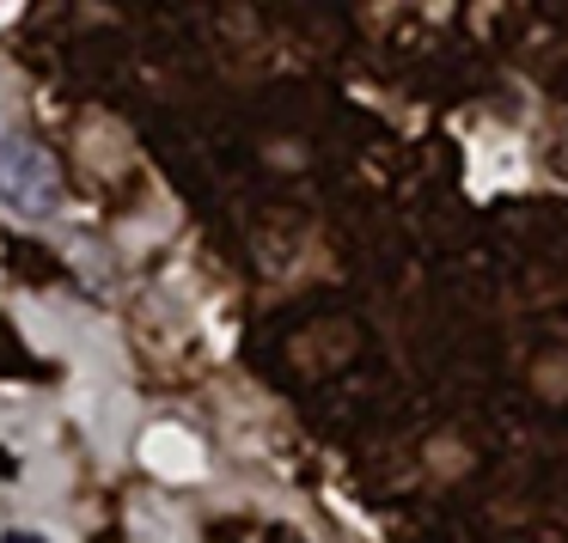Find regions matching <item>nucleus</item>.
I'll list each match as a JSON object with an SVG mask.
<instances>
[{"label":"nucleus","instance_id":"nucleus-1","mask_svg":"<svg viewBox=\"0 0 568 543\" xmlns=\"http://www.w3.org/2000/svg\"><path fill=\"white\" fill-rule=\"evenodd\" d=\"M0 202L19 221H50L62 202V172H55L50 147L31 135H0Z\"/></svg>","mask_w":568,"mask_h":543},{"label":"nucleus","instance_id":"nucleus-2","mask_svg":"<svg viewBox=\"0 0 568 543\" xmlns=\"http://www.w3.org/2000/svg\"><path fill=\"white\" fill-rule=\"evenodd\" d=\"M0 543H50L43 531H0Z\"/></svg>","mask_w":568,"mask_h":543}]
</instances>
